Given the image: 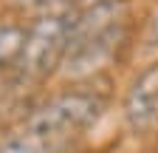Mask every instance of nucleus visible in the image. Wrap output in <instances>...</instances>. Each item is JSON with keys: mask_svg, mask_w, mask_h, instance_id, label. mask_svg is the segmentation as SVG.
I'll use <instances>...</instances> for the list:
<instances>
[{"mask_svg": "<svg viewBox=\"0 0 158 153\" xmlns=\"http://www.w3.org/2000/svg\"><path fill=\"white\" fill-rule=\"evenodd\" d=\"M130 46H133L130 0L73 9L68 54L59 68V76L71 80L73 85L88 82L105 68H113Z\"/></svg>", "mask_w": 158, "mask_h": 153, "instance_id": "1", "label": "nucleus"}, {"mask_svg": "<svg viewBox=\"0 0 158 153\" xmlns=\"http://www.w3.org/2000/svg\"><path fill=\"white\" fill-rule=\"evenodd\" d=\"M144 46H147V51H155V54H158V6H155V11L147 17V26H144Z\"/></svg>", "mask_w": 158, "mask_h": 153, "instance_id": "8", "label": "nucleus"}, {"mask_svg": "<svg viewBox=\"0 0 158 153\" xmlns=\"http://www.w3.org/2000/svg\"><path fill=\"white\" fill-rule=\"evenodd\" d=\"M122 122L135 139L158 133V60L141 65L130 80L122 99Z\"/></svg>", "mask_w": 158, "mask_h": 153, "instance_id": "4", "label": "nucleus"}, {"mask_svg": "<svg viewBox=\"0 0 158 153\" xmlns=\"http://www.w3.org/2000/svg\"><path fill=\"white\" fill-rule=\"evenodd\" d=\"M68 153H90V150H82V147H71Z\"/></svg>", "mask_w": 158, "mask_h": 153, "instance_id": "10", "label": "nucleus"}, {"mask_svg": "<svg viewBox=\"0 0 158 153\" xmlns=\"http://www.w3.org/2000/svg\"><path fill=\"white\" fill-rule=\"evenodd\" d=\"M71 23H73V9L37 14L26 26L23 48L11 68L20 85H43L59 74L68 54Z\"/></svg>", "mask_w": 158, "mask_h": 153, "instance_id": "3", "label": "nucleus"}, {"mask_svg": "<svg viewBox=\"0 0 158 153\" xmlns=\"http://www.w3.org/2000/svg\"><path fill=\"white\" fill-rule=\"evenodd\" d=\"M155 153H158V133H155Z\"/></svg>", "mask_w": 158, "mask_h": 153, "instance_id": "11", "label": "nucleus"}, {"mask_svg": "<svg viewBox=\"0 0 158 153\" xmlns=\"http://www.w3.org/2000/svg\"><path fill=\"white\" fill-rule=\"evenodd\" d=\"M23 37H26V26H20V23L0 26V74L6 68H14L20 48H23Z\"/></svg>", "mask_w": 158, "mask_h": 153, "instance_id": "6", "label": "nucleus"}, {"mask_svg": "<svg viewBox=\"0 0 158 153\" xmlns=\"http://www.w3.org/2000/svg\"><path fill=\"white\" fill-rule=\"evenodd\" d=\"M6 3L14 11H40V14H45L54 3H59V0H6ZM68 3H71V0H68Z\"/></svg>", "mask_w": 158, "mask_h": 153, "instance_id": "7", "label": "nucleus"}, {"mask_svg": "<svg viewBox=\"0 0 158 153\" xmlns=\"http://www.w3.org/2000/svg\"><path fill=\"white\" fill-rule=\"evenodd\" d=\"M107 111V99L99 91L88 88V82H76L65 91H56L54 97L31 108L23 122L54 142L62 153L76 147V142L102 119Z\"/></svg>", "mask_w": 158, "mask_h": 153, "instance_id": "2", "label": "nucleus"}, {"mask_svg": "<svg viewBox=\"0 0 158 153\" xmlns=\"http://www.w3.org/2000/svg\"><path fill=\"white\" fill-rule=\"evenodd\" d=\"M99 3H124V0H71V9H88V6H99Z\"/></svg>", "mask_w": 158, "mask_h": 153, "instance_id": "9", "label": "nucleus"}, {"mask_svg": "<svg viewBox=\"0 0 158 153\" xmlns=\"http://www.w3.org/2000/svg\"><path fill=\"white\" fill-rule=\"evenodd\" d=\"M0 153H62L54 142H48L43 133H37L26 122H20L9 133L0 136Z\"/></svg>", "mask_w": 158, "mask_h": 153, "instance_id": "5", "label": "nucleus"}]
</instances>
